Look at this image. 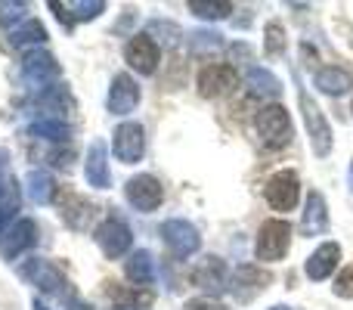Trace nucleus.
<instances>
[{"mask_svg": "<svg viewBox=\"0 0 353 310\" xmlns=\"http://www.w3.org/2000/svg\"><path fill=\"white\" fill-rule=\"evenodd\" d=\"M263 199L273 211H294L301 199V177L298 171H276L267 183H263Z\"/></svg>", "mask_w": 353, "mask_h": 310, "instance_id": "obj_8", "label": "nucleus"}, {"mask_svg": "<svg viewBox=\"0 0 353 310\" xmlns=\"http://www.w3.org/2000/svg\"><path fill=\"white\" fill-rule=\"evenodd\" d=\"M31 137L47 140V143H65V140H72V124L62 122V118H34Z\"/></svg>", "mask_w": 353, "mask_h": 310, "instance_id": "obj_27", "label": "nucleus"}, {"mask_svg": "<svg viewBox=\"0 0 353 310\" xmlns=\"http://www.w3.org/2000/svg\"><path fill=\"white\" fill-rule=\"evenodd\" d=\"M332 292H335L338 298H353V264H350V267H344L341 273L335 276V286H332Z\"/></svg>", "mask_w": 353, "mask_h": 310, "instance_id": "obj_33", "label": "nucleus"}, {"mask_svg": "<svg viewBox=\"0 0 353 310\" xmlns=\"http://www.w3.org/2000/svg\"><path fill=\"white\" fill-rule=\"evenodd\" d=\"M25 193H28V199L34 202V205H50V202L59 199V186H56L53 174L50 171H28V177H25Z\"/></svg>", "mask_w": 353, "mask_h": 310, "instance_id": "obj_24", "label": "nucleus"}, {"mask_svg": "<svg viewBox=\"0 0 353 310\" xmlns=\"http://www.w3.org/2000/svg\"><path fill=\"white\" fill-rule=\"evenodd\" d=\"M313 84L325 97H344L353 87V72L344 66H323L316 72V78H313Z\"/></svg>", "mask_w": 353, "mask_h": 310, "instance_id": "obj_23", "label": "nucleus"}, {"mask_svg": "<svg viewBox=\"0 0 353 310\" xmlns=\"http://www.w3.org/2000/svg\"><path fill=\"white\" fill-rule=\"evenodd\" d=\"M19 276H22L28 286L41 289L43 295H56V298L72 286V282L65 280V273H62L53 261H47V258H28L25 264H19Z\"/></svg>", "mask_w": 353, "mask_h": 310, "instance_id": "obj_6", "label": "nucleus"}, {"mask_svg": "<svg viewBox=\"0 0 353 310\" xmlns=\"http://www.w3.org/2000/svg\"><path fill=\"white\" fill-rule=\"evenodd\" d=\"M270 286V273L263 267H254V264H242V267L232 273L230 292L236 295L239 304H248L254 295H261L263 289Z\"/></svg>", "mask_w": 353, "mask_h": 310, "instance_id": "obj_16", "label": "nucleus"}, {"mask_svg": "<svg viewBox=\"0 0 353 310\" xmlns=\"http://www.w3.org/2000/svg\"><path fill=\"white\" fill-rule=\"evenodd\" d=\"M93 214H97V205H93L90 199L72 193V189H65V193H62V199H59V217H62V224H65V226L84 233L87 226H90Z\"/></svg>", "mask_w": 353, "mask_h": 310, "instance_id": "obj_17", "label": "nucleus"}, {"mask_svg": "<svg viewBox=\"0 0 353 310\" xmlns=\"http://www.w3.org/2000/svg\"><path fill=\"white\" fill-rule=\"evenodd\" d=\"M183 310H230V307H226L223 301H217V298H208V295H201V298L186 301Z\"/></svg>", "mask_w": 353, "mask_h": 310, "instance_id": "obj_34", "label": "nucleus"}, {"mask_svg": "<svg viewBox=\"0 0 353 310\" xmlns=\"http://www.w3.org/2000/svg\"><path fill=\"white\" fill-rule=\"evenodd\" d=\"M149 35H165V37H161V41H165L168 47H174V43L180 41V35H183V31L176 28L174 22H165V19H155V22L149 25Z\"/></svg>", "mask_w": 353, "mask_h": 310, "instance_id": "obj_32", "label": "nucleus"}, {"mask_svg": "<svg viewBox=\"0 0 353 310\" xmlns=\"http://www.w3.org/2000/svg\"><path fill=\"white\" fill-rule=\"evenodd\" d=\"M19 78H22L25 90H31L34 97H41V93H47L50 87L59 84L62 66L47 53V50L34 47V50H28V53L22 56V66H19Z\"/></svg>", "mask_w": 353, "mask_h": 310, "instance_id": "obj_2", "label": "nucleus"}, {"mask_svg": "<svg viewBox=\"0 0 353 310\" xmlns=\"http://www.w3.org/2000/svg\"><path fill=\"white\" fill-rule=\"evenodd\" d=\"M124 276H128L130 282H134L137 289H149L155 286V280H159V270H155V258L149 249H140L134 251V255L124 261Z\"/></svg>", "mask_w": 353, "mask_h": 310, "instance_id": "obj_22", "label": "nucleus"}, {"mask_svg": "<svg viewBox=\"0 0 353 310\" xmlns=\"http://www.w3.org/2000/svg\"><path fill=\"white\" fill-rule=\"evenodd\" d=\"M189 12L205 22H220V19H230L232 3L226 0H189Z\"/></svg>", "mask_w": 353, "mask_h": 310, "instance_id": "obj_29", "label": "nucleus"}, {"mask_svg": "<svg viewBox=\"0 0 353 310\" xmlns=\"http://www.w3.org/2000/svg\"><path fill=\"white\" fill-rule=\"evenodd\" d=\"M338 264H341V245L338 242H323L310 258H307L304 273H307V280L323 282V280H329V276L335 273Z\"/></svg>", "mask_w": 353, "mask_h": 310, "instance_id": "obj_19", "label": "nucleus"}, {"mask_svg": "<svg viewBox=\"0 0 353 310\" xmlns=\"http://www.w3.org/2000/svg\"><path fill=\"white\" fill-rule=\"evenodd\" d=\"M294 87H298V106H301V115H304V128H307V137H310V149L316 158H325L332 153V143H335V134H332V124L329 118L323 115L319 103L307 93L304 81L301 75L294 72Z\"/></svg>", "mask_w": 353, "mask_h": 310, "instance_id": "obj_1", "label": "nucleus"}, {"mask_svg": "<svg viewBox=\"0 0 353 310\" xmlns=\"http://www.w3.org/2000/svg\"><path fill=\"white\" fill-rule=\"evenodd\" d=\"M84 177L93 189H109L112 186V171H109V149L103 140H93L87 149V162H84Z\"/></svg>", "mask_w": 353, "mask_h": 310, "instance_id": "obj_20", "label": "nucleus"}, {"mask_svg": "<svg viewBox=\"0 0 353 310\" xmlns=\"http://www.w3.org/2000/svg\"><path fill=\"white\" fill-rule=\"evenodd\" d=\"M124 62H128L134 72H140V75H155V68H159V62H161L159 41H155L149 31L134 35L128 41V47H124Z\"/></svg>", "mask_w": 353, "mask_h": 310, "instance_id": "obj_13", "label": "nucleus"}, {"mask_svg": "<svg viewBox=\"0 0 353 310\" xmlns=\"http://www.w3.org/2000/svg\"><path fill=\"white\" fill-rule=\"evenodd\" d=\"M109 295H112V307L109 310H149L152 307V295L146 289H124V286H112L109 282Z\"/></svg>", "mask_w": 353, "mask_h": 310, "instance_id": "obj_26", "label": "nucleus"}, {"mask_svg": "<svg viewBox=\"0 0 353 310\" xmlns=\"http://www.w3.org/2000/svg\"><path fill=\"white\" fill-rule=\"evenodd\" d=\"M112 153L121 164H137L146 155V130L140 122H121L112 134Z\"/></svg>", "mask_w": 353, "mask_h": 310, "instance_id": "obj_11", "label": "nucleus"}, {"mask_svg": "<svg viewBox=\"0 0 353 310\" xmlns=\"http://www.w3.org/2000/svg\"><path fill=\"white\" fill-rule=\"evenodd\" d=\"M159 236L165 242V249L171 251L174 261H189L195 251L201 249V236H199V226L189 224L183 217H171L159 226Z\"/></svg>", "mask_w": 353, "mask_h": 310, "instance_id": "obj_5", "label": "nucleus"}, {"mask_svg": "<svg viewBox=\"0 0 353 310\" xmlns=\"http://www.w3.org/2000/svg\"><path fill=\"white\" fill-rule=\"evenodd\" d=\"M245 87L251 90V97H270L276 99L282 93V81L276 78L270 68H261V66H251L245 72Z\"/></svg>", "mask_w": 353, "mask_h": 310, "instance_id": "obj_25", "label": "nucleus"}, {"mask_svg": "<svg viewBox=\"0 0 353 310\" xmlns=\"http://www.w3.org/2000/svg\"><path fill=\"white\" fill-rule=\"evenodd\" d=\"M347 183H350V189H353V164H350V171H347Z\"/></svg>", "mask_w": 353, "mask_h": 310, "instance_id": "obj_39", "label": "nucleus"}, {"mask_svg": "<svg viewBox=\"0 0 353 310\" xmlns=\"http://www.w3.org/2000/svg\"><path fill=\"white\" fill-rule=\"evenodd\" d=\"M37 242V224L31 217H19L12 226L0 233V255L6 261H16L22 251H28Z\"/></svg>", "mask_w": 353, "mask_h": 310, "instance_id": "obj_15", "label": "nucleus"}, {"mask_svg": "<svg viewBox=\"0 0 353 310\" xmlns=\"http://www.w3.org/2000/svg\"><path fill=\"white\" fill-rule=\"evenodd\" d=\"M124 199L143 214L159 211L161 202H165V186L155 174H137L124 183Z\"/></svg>", "mask_w": 353, "mask_h": 310, "instance_id": "obj_10", "label": "nucleus"}, {"mask_svg": "<svg viewBox=\"0 0 353 310\" xmlns=\"http://www.w3.org/2000/svg\"><path fill=\"white\" fill-rule=\"evenodd\" d=\"M263 53L267 56H282L285 53V28L279 22H270L263 28Z\"/></svg>", "mask_w": 353, "mask_h": 310, "instance_id": "obj_30", "label": "nucleus"}, {"mask_svg": "<svg viewBox=\"0 0 353 310\" xmlns=\"http://www.w3.org/2000/svg\"><path fill=\"white\" fill-rule=\"evenodd\" d=\"M34 310H50L47 304H41V298H34Z\"/></svg>", "mask_w": 353, "mask_h": 310, "instance_id": "obj_38", "label": "nucleus"}, {"mask_svg": "<svg viewBox=\"0 0 353 310\" xmlns=\"http://www.w3.org/2000/svg\"><path fill=\"white\" fill-rule=\"evenodd\" d=\"M329 230V205L319 189H310L304 202V214H301V233L304 236H319Z\"/></svg>", "mask_w": 353, "mask_h": 310, "instance_id": "obj_21", "label": "nucleus"}, {"mask_svg": "<svg viewBox=\"0 0 353 310\" xmlns=\"http://www.w3.org/2000/svg\"><path fill=\"white\" fill-rule=\"evenodd\" d=\"M137 106H140V84H137L128 72H118L109 84L105 109H109L112 115H130Z\"/></svg>", "mask_w": 353, "mask_h": 310, "instance_id": "obj_14", "label": "nucleus"}, {"mask_svg": "<svg viewBox=\"0 0 353 310\" xmlns=\"http://www.w3.org/2000/svg\"><path fill=\"white\" fill-rule=\"evenodd\" d=\"M189 282L201 292H208V298H217L223 289H230V280H226V264L223 258L217 255H205L189 267Z\"/></svg>", "mask_w": 353, "mask_h": 310, "instance_id": "obj_9", "label": "nucleus"}, {"mask_svg": "<svg viewBox=\"0 0 353 310\" xmlns=\"http://www.w3.org/2000/svg\"><path fill=\"white\" fill-rule=\"evenodd\" d=\"M270 310H301V307H288V304H273Z\"/></svg>", "mask_w": 353, "mask_h": 310, "instance_id": "obj_37", "label": "nucleus"}, {"mask_svg": "<svg viewBox=\"0 0 353 310\" xmlns=\"http://www.w3.org/2000/svg\"><path fill=\"white\" fill-rule=\"evenodd\" d=\"M10 41H12V47H28V43L41 47V43L47 41V28L41 25V19H22V22L10 31Z\"/></svg>", "mask_w": 353, "mask_h": 310, "instance_id": "obj_28", "label": "nucleus"}, {"mask_svg": "<svg viewBox=\"0 0 353 310\" xmlns=\"http://www.w3.org/2000/svg\"><path fill=\"white\" fill-rule=\"evenodd\" d=\"M50 10L56 12L62 25L68 31L74 28V22H90V19H99L105 12L103 0H68V3H59V0H50Z\"/></svg>", "mask_w": 353, "mask_h": 310, "instance_id": "obj_18", "label": "nucleus"}, {"mask_svg": "<svg viewBox=\"0 0 353 310\" xmlns=\"http://www.w3.org/2000/svg\"><path fill=\"white\" fill-rule=\"evenodd\" d=\"M59 301H62V304H65V310H93L90 304H87V301L84 298H81V295L78 292H74V286H68L65 289V292H62L59 295Z\"/></svg>", "mask_w": 353, "mask_h": 310, "instance_id": "obj_35", "label": "nucleus"}, {"mask_svg": "<svg viewBox=\"0 0 353 310\" xmlns=\"http://www.w3.org/2000/svg\"><path fill=\"white\" fill-rule=\"evenodd\" d=\"M220 47H223V35H217V31H192L189 35V50L192 53H211V50Z\"/></svg>", "mask_w": 353, "mask_h": 310, "instance_id": "obj_31", "label": "nucleus"}, {"mask_svg": "<svg viewBox=\"0 0 353 310\" xmlns=\"http://www.w3.org/2000/svg\"><path fill=\"white\" fill-rule=\"evenodd\" d=\"M25 16V3H0V25H10Z\"/></svg>", "mask_w": 353, "mask_h": 310, "instance_id": "obj_36", "label": "nucleus"}, {"mask_svg": "<svg viewBox=\"0 0 353 310\" xmlns=\"http://www.w3.org/2000/svg\"><path fill=\"white\" fill-rule=\"evenodd\" d=\"M254 128H257V137H261V143L267 149H285L294 137L292 115H288V109L279 103L263 106L254 118Z\"/></svg>", "mask_w": 353, "mask_h": 310, "instance_id": "obj_3", "label": "nucleus"}, {"mask_svg": "<svg viewBox=\"0 0 353 310\" xmlns=\"http://www.w3.org/2000/svg\"><path fill=\"white\" fill-rule=\"evenodd\" d=\"M93 242L99 245V251H103L109 261H118V258H124L130 251V245H134V233H130V226L124 224L121 217L109 214V217L93 230Z\"/></svg>", "mask_w": 353, "mask_h": 310, "instance_id": "obj_7", "label": "nucleus"}, {"mask_svg": "<svg viewBox=\"0 0 353 310\" xmlns=\"http://www.w3.org/2000/svg\"><path fill=\"white\" fill-rule=\"evenodd\" d=\"M199 93L205 99H220L226 97V93L236 90L239 84V72L230 66V62H211V66H205L199 72Z\"/></svg>", "mask_w": 353, "mask_h": 310, "instance_id": "obj_12", "label": "nucleus"}, {"mask_svg": "<svg viewBox=\"0 0 353 310\" xmlns=\"http://www.w3.org/2000/svg\"><path fill=\"white\" fill-rule=\"evenodd\" d=\"M292 249V224L282 217H273V220H263L261 230H257V239H254V258L263 264H276L288 255Z\"/></svg>", "mask_w": 353, "mask_h": 310, "instance_id": "obj_4", "label": "nucleus"}]
</instances>
